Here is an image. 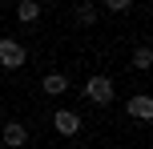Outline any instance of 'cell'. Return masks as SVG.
Returning a JSON list of instances; mask_svg holds the SVG:
<instances>
[{
	"label": "cell",
	"instance_id": "52a82bcc",
	"mask_svg": "<svg viewBox=\"0 0 153 149\" xmlns=\"http://www.w3.org/2000/svg\"><path fill=\"white\" fill-rule=\"evenodd\" d=\"M36 16H40V4H36V0H20V4H16V20H20V24H32Z\"/></svg>",
	"mask_w": 153,
	"mask_h": 149
},
{
	"label": "cell",
	"instance_id": "6da1fadb",
	"mask_svg": "<svg viewBox=\"0 0 153 149\" xmlns=\"http://www.w3.org/2000/svg\"><path fill=\"white\" fill-rule=\"evenodd\" d=\"M113 97H117V89H113V81H109L105 73H97V77L85 81V101L89 105H109Z\"/></svg>",
	"mask_w": 153,
	"mask_h": 149
},
{
	"label": "cell",
	"instance_id": "7a4b0ae2",
	"mask_svg": "<svg viewBox=\"0 0 153 149\" xmlns=\"http://www.w3.org/2000/svg\"><path fill=\"white\" fill-rule=\"evenodd\" d=\"M28 61V48L16 36H0V69H24Z\"/></svg>",
	"mask_w": 153,
	"mask_h": 149
},
{
	"label": "cell",
	"instance_id": "30bf717a",
	"mask_svg": "<svg viewBox=\"0 0 153 149\" xmlns=\"http://www.w3.org/2000/svg\"><path fill=\"white\" fill-rule=\"evenodd\" d=\"M101 4H105L109 12H129V8H133V0H101Z\"/></svg>",
	"mask_w": 153,
	"mask_h": 149
},
{
	"label": "cell",
	"instance_id": "277c9868",
	"mask_svg": "<svg viewBox=\"0 0 153 149\" xmlns=\"http://www.w3.org/2000/svg\"><path fill=\"white\" fill-rule=\"evenodd\" d=\"M125 109H129V117L149 121V117H153V97H149V93H137V97H129V105H125Z\"/></svg>",
	"mask_w": 153,
	"mask_h": 149
},
{
	"label": "cell",
	"instance_id": "9c48e42d",
	"mask_svg": "<svg viewBox=\"0 0 153 149\" xmlns=\"http://www.w3.org/2000/svg\"><path fill=\"white\" fill-rule=\"evenodd\" d=\"M149 64H153V48H149V44H141L137 53H133V69H137V73H145Z\"/></svg>",
	"mask_w": 153,
	"mask_h": 149
},
{
	"label": "cell",
	"instance_id": "5b68a950",
	"mask_svg": "<svg viewBox=\"0 0 153 149\" xmlns=\"http://www.w3.org/2000/svg\"><path fill=\"white\" fill-rule=\"evenodd\" d=\"M0 137H4V145H12V149H20L24 141H28V129H24L20 121H4V129H0Z\"/></svg>",
	"mask_w": 153,
	"mask_h": 149
},
{
	"label": "cell",
	"instance_id": "8992f818",
	"mask_svg": "<svg viewBox=\"0 0 153 149\" xmlns=\"http://www.w3.org/2000/svg\"><path fill=\"white\" fill-rule=\"evenodd\" d=\"M40 89H45L48 97H61L65 89H69V77H65V73H48V77L40 81Z\"/></svg>",
	"mask_w": 153,
	"mask_h": 149
},
{
	"label": "cell",
	"instance_id": "3957f363",
	"mask_svg": "<svg viewBox=\"0 0 153 149\" xmlns=\"http://www.w3.org/2000/svg\"><path fill=\"white\" fill-rule=\"evenodd\" d=\"M53 129L61 137H76V133H81V117H76L73 109H56L53 113Z\"/></svg>",
	"mask_w": 153,
	"mask_h": 149
},
{
	"label": "cell",
	"instance_id": "ba28073f",
	"mask_svg": "<svg viewBox=\"0 0 153 149\" xmlns=\"http://www.w3.org/2000/svg\"><path fill=\"white\" fill-rule=\"evenodd\" d=\"M76 24H81V28H93V24H97V4H76Z\"/></svg>",
	"mask_w": 153,
	"mask_h": 149
}]
</instances>
